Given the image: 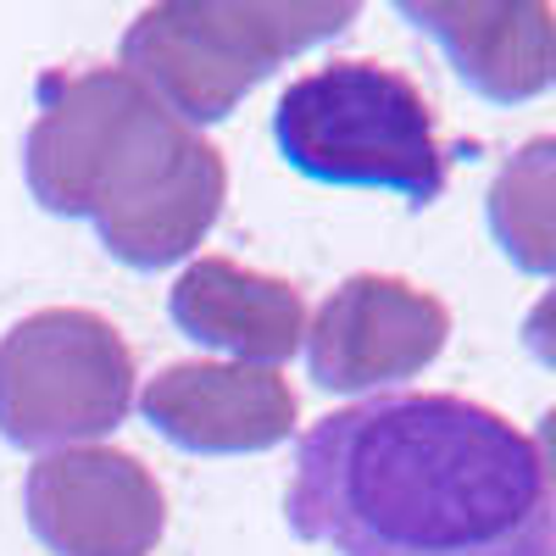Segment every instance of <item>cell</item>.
Listing matches in <instances>:
<instances>
[{
    "mask_svg": "<svg viewBox=\"0 0 556 556\" xmlns=\"http://www.w3.org/2000/svg\"><path fill=\"white\" fill-rule=\"evenodd\" d=\"M134 412V351L106 317L45 306L0 340V440L45 451L101 440Z\"/></svg>",
    "mask_w": 556,
    "mask_h": 556,
    "instance_id": "cell-5",
    "label": "cell"
},
{
    "mask_svg": "<svg viewBox=\"0 0 556 556\" xmlns=\"http://www.w3.org/2000/svg\"><path fill=\"white\" fill-rule=\"evenodd\" d=\"M28 190L56 217H89L101 245L139 273L184 262L228 201V162L123 67L39 84L23 146Z\"/></svg>",
    "mask_w": 556,
    "mask_h": 556,
    "instance_id": "cell-2",
    "label": "cell"
},
{
    "mask_svg": "<svg viewBox=\"0 0 556 556\" xmlns=\"http://www.w3.org/2000/svg\"><path fill=\"white\" fill-rule=\"evenodd\" d=\"M285 518L340 556H551L534 440L440 390L317 417L295 445Z\"/></svg>",
    "mask_w": 556,
    "mask_h": 556,
    "instance_id": "cell-1",
    "label": "cell"
},
{
    "mask_svg": "<svg viewBox=\"0 0 556 556\" xmlns=\"http://www.w3.org/2000/svg\"><path fill=\"white\" fill-rule=\"evenodd\" d=\"M28 529L56 556H151L167 529V495L139 456L117 445L51 451L23 484Z\"/></svg>",
    "mask_w": 556,
    "mask_h": 556,
    "instance_id": "cell-6",
    "label": "cell"
},
{
    "mask_svg": "<svg viewBox=\"0 0 556 556\" xmlns=\"http://www.w3.org/2000/svg\"><path fill=\"white\" fill-rule=\"evenodd\" d=\"M356 23V7L317 0H167L146 7L123 45L117 67L151 89L178 123H223L251 89L301 56L306 45L334 39Z\"/></svg>",
    "mask_w": 556,
    "mask_h": 556,
    "instance_id": "cell-4",
    "label": "cell"
},
{
    "mask_svg": "<svg viewBox=\"0 0 556 556\" xmlns=\"http://www.w3.org/2000/svg\"><path fill=\"white\" fill-rule=\"evenodd\" d=\"M401 17L445 45L462 84L495 106L534 101L556 67V12L545 0H401Z\"/></svg>",
    "mask_w": 556,
    "mask_h": 556,
    "instance_id": "cell-9",
    "label": "cell"
},
{
    "mask_svg": "<svg viewBox=\"0 0 556 556\" xmlns=\"http://www.w3.org/2000/svg\"><path fill=\"white\" fill-rule=\"evenodd\" d=\"M551 73H556V67H551Z\"/></svg>",
    "mask_w": 556,
    "mask_h": 556,
    "instance_id": "cell-14",
    "label": "cell"
},
{
    "mask_svg": "<svg viewBox=\"0 0 556 556\" xmlns=\"http://www.w3.org/2000/svg\"><path fill=\"white\" fill-rule=\"evenodd\" d=\"M146 424L195 456H251L290 440L301 401L278 367L251 362H173L139 390Z\"/></svg>",
    "mask_w": 556,
    "mask_h": 556,
    "instance_id": "cell-8",
    "label": "cell"
},
{
    "mask_svg": "<svg viewBox=\"0 0 556 556\" xmlns=\"http://www.w3.org/2000/svg\"><path fill=\"white\" fill-rule=\"evenodd\" d=\"M490 235L523 273H556V134H540L501 162L490 184Z\"/></svg>",
    "mask_w": 556,
    "mask_h": 556,
    "instance_id": "cell-11",
    "label": "cell"
},
{
    "mask_svg": "<svg viewBox=\"0 0 556 556\" xmlns=\"http://www.w3.org/2000/svg\"><path fill=\"white\" fill-rule=\"evenodd\" d=\"M273 146L312 184L395 190L412 206L445 195L434 106L384 62H329L301 73L273 106Z\"/></svg>",
    "mask_w": 556,
    "mask_h": 556,
    "instance_id": "cell-3",
    "label": "cell"
},
{
    "mask_svg": "<svg viewBox=\"0 0 556 556\" xmlns=\"http://www.w3.org/2000/svg\"><path fill=\"white\" fill-rule=\"evenodd\" d=\"M523 345L556 374V290H545V295L529 306V317H523Z\"/></svg>",
    "mask_w": 556,
    "mask_h": 556,
    "instance_id": "cell-12",
    "label": "cell"
},
{
    "mask_svg": "<svg viewBox=\"0 0 556 556\" xmlns=\"http://www.w3.org/2000/svg\"><path fill=\"white\" fill-rule=\"evenodd\" d=\"M534 451H540V468H545V495H551V556H556V406L540 417Z\"/></svg>",
    "mask_w": 556,
    "mask_h": 556,
    "instance_id": "cell-13",
    "label": "cell"
},
{
    "mask_svg": "<svg viewBox=\"0 0 556 556\" xmlns=\"http://www.w3.org/2000/svg\"><path fill=\"white\" fill-rule=\"evenodd\" d=\"M167 312L190 340L245 356L251 367L290 362L306 334V301L290 278L251 273L245 262L228 256H195L184 267L167 295Z\"/></svg>",
    "mask_w": 556,
    "mask_h": 556,
    "instance_id": "cell-10",
    "label": "cell"
},
{
    "mask_svg": "<svg viewBox=\"0 0 556 556\" xmlns=\"http://www.w3.org/2000/svg\"><path fill=\"white\" fill-rule=\"evenodd\" d=\"M445 340L451 312L440 295L395 273H356L317 306V323L306 329V367L323 390L362 395L424 374Z\"/></svg>",
    "mask_w": 556,
    "mask_h": 556,
    "instance_id": "cell-7",
    "label": "cell"
}]
</instances>
